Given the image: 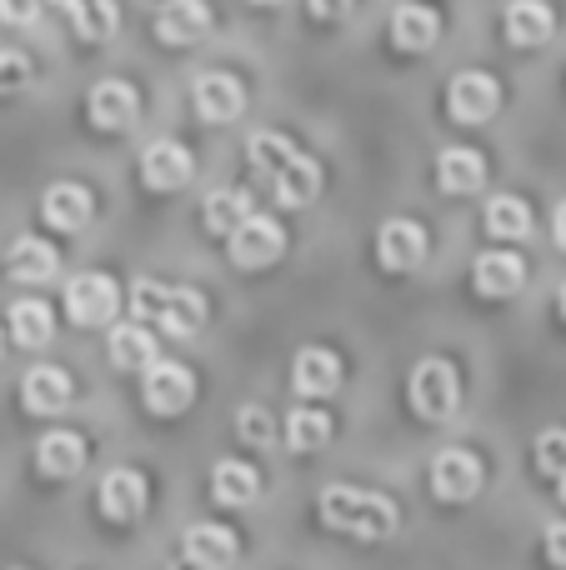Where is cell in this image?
Returning <instances> with one entry per match:
<instances>
[{"label":"cell","mask_w":566,"mask_h":570,"mask_svg":"<svg viewBox=\"0 0 566 570\" xmlns=\"http://www.w3.org/2000/svg\"><path fill=\"white\" fill-rule=\"evenodd\" d=\"M191 100H196L201 120L226 126V120H236L241 110H246V86H241L231 70H206V76L196 80V90H191Z\"/></svg>","instance_id":"obj_10"},{"label":"cell","mask_w":566,"mask_h":570,"mask_svg":"<svg viewBox=\"0 0 566 570\" xmlns=\"http://www.w3.org/2000/svg\"><path fill=\"white\" fill-rule=\"evenodd\" d=\"M156 355H160V341L146 321H126L110 331V361H116L120 371H146Z\"/></svg>","instance_id":"obj_24"},{"label":"cell","mask_w":566,"mask_h":570,"mask_svg":"<svg viewBox=\"0 0 566 570\" xmlns=\"http://www.w3.org/2000/svg\"><path fill=\"white\" fill-rule=\"evenodd\" d=\"M146 475L140 471H110L106 481H100V515H106V521H136L140 511H146Z\"/></svg>","instance_id":"obj_18"},{"label":"cell","mask_w":566,"mask_h":570,"mask_svg":"<svg viewBox=\"0 0 566 570\" xmlns=\"http://www.w3.org/2000/svg\"><path fill=\"white\" fill-rule=\"evenodd\" d=\"M552 236H557V246L566 250V200H562L557 210H552Z\"/></svg>","instance_id":"obj_40"},{"label":"cell","mask_w":566,"mask_h":570,"mask_svg":"<svg viewBox=\"0 0 566 570\" xmlns=\"http://www.w3.org/2000/svg\"><path fill=\"white\" fill-rule=\"evenodd\" d=\"M246 160L281 206H311L321 196V166L301 146H291L281 130H256L246 140Z\"/></svg>","instance_id":"obj_1"},{"label":"cell","mask_w":566,"mask_h":570,"mask_svg":"<svg viewBox=\"0 0 566 570\" xmlns=\"http://www.w3.org/2000/svg\"><path fill=\"white\" fill-rule=\"evenodd\" d=\"M377 261L387 271H417L421 261H427V230L417 226V220H387L377 236Z\"/></svg>","instance_id":"obj_13"},{"label":"cell","mask_w":566,"mask_h":570,"mask_svg":"<svg viewBox=\"0 0 566 570\" xmlns=\"http://www.w3.org/2000/svg\"><path fill=\"white\" fill-rule=\"evenodd\" d=\"M211 26H216V16H211L206 0H160L156 10V36L166 46H201Z\"/></svg>","instance_id":"obj_9"},{"label":"cell","mask_w":566,"mask_h":570,"mask_svg":"<svg viewBox=\"0 0 566 570\" xmlns=\"http://www.w3.org/2000/svg\"><path fill=\"white\" fill-rule=\"evenodd\" d=\"M557 311H562V321H566V285H562V295H557Z\"/></svg>","instance_id":"obj_42"},{"label":"cell","mask_w":566,"mask_h":570,"mask_svg":"<svg viewBox=\"0 0 566 570\" xmlns=\"http://www.w3.org/2000/svg\"><path fill=\"white\" fill-rule=\"evenodd\" d=\"M481 485H487V471H481V461L471 451H461V445L437 451V461H431V491H437V501H447V505L477 501Z\"/></svg>","instance_id":"obj_5"},{"label":"cell","mask_w":566,"mask_h":570,"mask_svg":"<svg viewBox=\"0 0 566 570\" xmlns=\"http://www.w3.org/2000/svg\"><path fill=\"white\" fill-rule=\"evenodd\" d=\"M166 291H170L166 281H150V276L130 285V311H136V321H146L150 331H156L160 311H166Z\"/></svg>","instance_id":"obj_33"},{"label":"cell","mask_w":566,"mask_h":570,"mask_svg":"<svg viewBox=\"0 0 566 570\" xmlns=\"http://www.w3.org/2000/svg\"><path fill=\"white\" fill-rule=\"evenodd\" d=\"M501 106V86L487 76V70H461V76H451L447 86V110L451 120H461V126H481V120H491Z\"/></svg>","instance_id":"obj_8"},{"label":"cell","mask_w":566,"mask_h":570,"mask_svg":"<svg viewBox=\"0 0 566 570\" xmlns=\"http://www.w3.org/2000/svg\"><path fill=\"white\" fill-rule=\"evenodd\" d=\"M40 216H46V226H56V230H80L90 220V190L60 180V186L46 190V200H40Z\"/></svg>","instance_id":"obj_28"},{"label":"cell","mask_w":566,"mask_h":570,"mask_svg":"<svg viewBox=\"0 0 566 570\" xmlns=\"http://www.w3.org/2000/svg\"><path fill=\"white\" fill-rule=\"evenodd\" d=\"M56 271H60L56 246H46L40 236L10 240V250H6V276H10V281H20V285H46L50 276H56Z\"/></svg>","instance_id":"obj_20"},{"label":"cell","mask_w":566,"mask_h":570,"mask_svg":"<svg viewBox=\"0 0 566 570\" xmlns=\"http://www.w3.org/2000/svg\"><path fill=\"white\" fill-rule=\"evenodd\" d=\"M201 325H206V295H201L196 285H170V291H166V311H160L156 331L186 341V335H196Z\"/></svg>","instance_id":"obj_23"},{"label":"cell","mask_w":566,"mask_h":570,"mask_svg":"<svg viewBox=\"0 0 566 570\" xmlns=\"http://www.w3.org/2000/svg\"><path fill=\"white\" fill-rule=\"evenodd\" d=\"M16 570H20V566H16Z\"/></svg>","instance_id":"obj_45"},{"label":"cell","mask_w":566,"mask_h":570,"mask_svg":"<svg viewBox=\"0 0 566 570\" xmlns=\"http://www.w3.org/2000/svg\"><path fill=\"white\" fill-rule=\"evenodd\" d=\"M552 30H557V16H552L547 0H511V6H507L511 46H547Z\"/></svg>","instance_id":"obj_26"},{"label":"cell","mask_w":566,"mask_h":570,"mask_svg":"<svg viewBox=\"0 0 566 570\" xmlns=\"http://www.w3.org/2000/svg\"><path fill=\"white\" fill-rule=\"evenodd\" d=\"M487 230L497 240H527L531 236V206L521 196H491L487 200Z\"/></svg>","instance_id":"obj_32"},{"label":"cell","mask_w":566,"mask_h":570,"mask_svg":"<svg viewBox=\"0 0 566 570\" xmlns=\"http://www.w3.org/2000/svg\"><path fill=\"white\" fill-rule=\"evenodd\" d=\"M316 515L326 531L357 535V541H387L401 525L397 501L381 491H361V485H326L316 501Z\"/></svg>","instance_id":"obj_2"},{"label":"cell","mask_w":566,"mask_h":570,"mask_svg":"<svg viewBox=\"0 0 566 570\" xmlns=\"http://www.w3.org/2000/svg\"><path fill=\"white\" fill-rule=\"evenodd\" d=\"M20 86H30V60L20 50H0V96H10Z\"/></svg>","instance_id":"obj_36"},{"label":"cell","mask_w":566,"mask_h":570,"mask_svg":"<svg viewBox=\"0 0 566 570\" xmlns=\"http://www.w3.org/2000/svg\"><path fill=\"white\" fill-rule=\"evenodd\" d=\"M537 471L552 475V481L566 471V431L562 425H552V431L537 435Z\"/></svg>","instance_id":"obj_35"},{"label":"cell","mask_w":566,"mask_h":570,"mask_svg":"<svg viewBox=\"0 0 566 570\" xmlns=\"http://www.w3.org/2000/svg\"><path fill=\"white\" fill-rule=\"evenodd\" d=\"M437 36H441V16L431 6H417V0H411V6H397V16H391V40H397L401 50H411V56H417V50H431Z\"/></svg>","instance_id":"obj_25"},{"label":"cell","mask_w":566,"mask_h":570,"mask_svg":"<svg viewBox=\"0 0 566 570\" xmlns=\"http://www.w3.org/2000/svg\"><path fill=\"white\" fill-rule=\"evenodd\" d=\"M86 116H90V126H96V130H126V126H136V116H140L136 86H126V80H100V86H90Z\"/></svg>","instance_id":"obj_11"},{"label":"cell","mask_w":566,"mask_h":570,"mask_svg":"<svg viewBox=\"0 0 566 570\" xmlns=\"http://www.w3.org/2000/svg\"><path fill=\"white\" fill-rule=\"evenodd\" d=\"M191 170H196V160H191V150L180 140H156L140 156V176H146L150 190H180L191 180Z\"/></svg>","instance_id":"obj_15"},{"label":"cell","mask_w":566,"mask_h":570,"mask_svg":"<svg viewBox=\"0 0 566 570\" xmlns=\"http://www.w3.org/2000/svg\"><path fill=\"white\" fill-rule=\"evenodd\" d=\"M281 250H286V230H281V220H271V216H256V210H251V216L231 230V261H236L241 271L276 266Z\"/></svg>","instance_id":"obj_4"},{"label":"cell","mask_w":566,"mask_h":570,"mask_svg":"<svg viewBox=\"0 0 566 570\" xmlns=\"http://www.w3.org/2000/svg\"><path fill=\"white\" fill-rule=\"evenodd\" d=\"M547 561L566 570V521H552L547 525Z\"/></svg>","instance_id":"obj_38"},{"label":"cell","mask_w":566,"mask_h":570,"mask_svg":"<svg viewBox=\"0 0 566 570\" xmlns=\"http://www.w3.org/2000/svg\"><path fill=\"white\" fill-rule=\"evenodd\" d=\"M306 6L316 20H347L351 16V0H306Z\"/></svg>","instance_id":"obj_39"},{"label":"cell","mask_w":566,"mask_h":570,"mask_svg":"<svg viewBox=\"0 0 566 570\" xmlns=\"http://www.w3.org/2000/svg\"><path fill=\"white\" fill-rule=\"evenodd\" d=\"M331 435H336V421H331L321 405H296L286 415V445L296 455H311V451H326Z\"/></svg>","instance_id":"obj_27"},{"label":"cell","mask_w":566,"mask_h":570,"mask_svg":"<svg viewBox=\"0 0 566 570\" xmlns=\"http://www.w3.org/2000/svg\"><path fill=\"white\" fill-rule=\"evenodd\" d=\"M40 16V0H0V20L6 26H30Z\"/></svg>","instance_id":"obj_37"},{"label":"cell","mask_w":566,"mask_h":570,"mask_svg":"<svg viewBox=\"0 0 566 570\" xmlns=\"http://www.w3.org/2000/svg\"><path fill=\"white\" fill-rule=\"evenodd\" d=\"M557 495H562V505H566V471L557 475Z\"/></svg>","instance_id":"obj_41"},{"label":"cell","mask_w":566,"mask_h":570,"mask_svg":"<svg viewBox=\"0 0 566 570\" xmlns=\"http://www.w3.org/2000/svg\"><path fill=\"white\" fill-rule=\"evenodd\" d=\"M70 395H76V385H70V375L60 365H36L20 381V405L30 415H60L70 405Z\"/></svg>","instance_id":"obj_14"},{"label":"cell","mask_w":566,"mask_h":570,"mask_svg":"<svg viewBox=\"0 0 566 570\" xmlns=\"http://www.w3.org/2000/svg\"><path fill=\"white\" fill-rule=\"evenodd\" d=\"M0 355H6V341H0Z\"/></svg>","instance_id":"obj_44"},{"label":"cell","mask_w":566,"mask_h":570,"mask_svg":"<svg viewBox=\"0 0 566 570\" xmlns=\"http://www.w3.org/2000/svg\"><path fill=\"white\" fill-rule=\"evenodd\" d=\"M50 6H56L60 16L70 20V30H76L80 40H90V46L110 40L116 36V26H120L116 0H50Z\"/></svg>","instance_id":"obj_21"},{"label":"cell","mask_w":566,"mask_h":570,"mask_svg":"<svg viewBox=\"0 0 566 570\" xmlns=\"http://www.w3.org/2000/svg\"><path fill=\"white\" fill-rule=\"evenodd\" d=\"M291 385L306 401H321V395L341 391V361L326 351V345H306V351L291 361Z\"/></svg>","instance_id":"obj_16"},{"label":"cell","mask_w":566,"mask_h":570,"mask_svg":"<svg viewBox=\"0 0 566 570\" xmlns=\"http://www.w3.org/2000/svg\"><path fill=\"white\" fill-rule=\"evenodd\" d=\"M251 6H281V0H251Z\"/></svg>","instance_id":"obj_43"},{"label":"cell","mask_w":566,"mask_h":570,"mask_svg":"<svg viewBox=\"0 0 566 570\" xmlns=\"http://www.w3.org/2000/svg\"><path fill=\"white\" fill-rule=\"evenodd\" d=\"M140 395H146V411L156 415H180L191 401H196V375L186 371L180 361H150L146 381H140Z\"/></svg>","instance_id":"obj_6"},{"label":"cell","mask_w":566,"mask_h":570,"mask_svg":"<svg viewBox=\"0 0 566 570\" xmlns=\"http://www.w3.org/2000/svg\"><path fill=\"white\" fill-rule=\"evenodd\" d=\"M236 435L246 445H276V421H271V411L266 405H241V415H236Z\"/></svg>","instance_id":"obj_34"},{"label":"cell","mask_w":566,"mask_h":570,"mask_svg":"<svg viewBox=\"0 0 566 570\" xmlns=\"http://www.w3.org/2000/svg\"><path fill=\"white\" fill-rule=\"evenodd\" d=\"M407 401H411V411H417L421 421L447 425L451 415H457V405H461L457 365H451L447 355H427V361H417L411 365V375H407Z\"/></svg>","instance_id":"obj_3"},{"label":"cell","mask_w":566,"mask_h":570,"mask_svg":"<svg viewBox=\"0 0 566 570\" xmlns=\"http://www.w3.org/2000/svg\"><path fill=\"white\" fill-rule=\"evenodd\" d=\"M437 180L447 196H471V190H481V180H487V156L471 146H451L437 156Z\"/></svg>","instance_id":"obj_22"},{"label":"cell","mask_w":566,"mask_h":570,"mask_svg":"<svg viewBox=\"0 0 566 570\" xmlns=\"http://www.w3.org/2000/svg\"><path fill=\"white\" fill-rule=\"evenodd\" d=\"M50 331H56V315H50L46 301H16L10 305V341L16 345L36 351V345L50 341Z\"/></svg>","instance_id":"obj_31"},{"label":"cell","mask_w":566,"mask_h":570,"mask_svg":"<svg viewBox=\"0 0 566 570\" xmlns=\"http://www.w3.org/2000/svg\"><path fill=\"white\" fill-rule=\"evenodd\" d=\"M251 190H236V186H221L206 196V206H201V220H206L211 236H231V230L241 226V220L251 216Z\"/></svg>","instance_id":"obj_29"},{"label":"cell","mask_w":566,"mask_h":570,"mask_svg":"<svg viewBox=\"0 0 566 570\" xmlns=\"http://www.w3.org/2000/svg\"><path fill=\"white\" fill-rule=\"evenodd\" d=\"M241 556L236 546V531H226V525L216 521H196L186 531V561L191 570H231Z\"/></svg>","instance_id":"obj_12"},{"label":"cell","mask_w":566,"mask_h":570,"mask_svg":"<svg viewBox=\"0 0 566 570\" xmlns=\"http://www.w3.org/2000/svg\"><path fill=\"white\" fill-rule=\"evenodd\" d=\"M256 491H261V475L246 461H221L211 471V501H221V505H251Z\"/></svg>","instance_id":"obj_30"},{"label":"cell","mask_w":566,"mask_h":570,"mask_svg":"<svg viewBox=\"0 0 566 570\" xmlns=\"http://www.w3.org/2000/svg\"><path fill=\"white\" fill-rule=\"evenodd\" d=\"M477 291L491 295V301H507V295H517L521 285H527V261L517 256V250H481L477 256Z\"/></svg>","instance_id":"obj_19"},{"label":"cell","mask_w":566,"mask_h":570,"mask_svg":"<svg viewBox=\"0 0 566 570\" xmlns=\"http://www.w3.org/2000/svg\"><path fill=\"white\" fill-rule=\"evenodd\" d=\"M120 311V291L110 276L100 271H80L76 281L66 285V315L76 325H110Z\"/></svg>","instance_id":"obj_7"},{"label":"cell","mask_w":566,"mask_h":570,"mask_svg":"<svg viewBox=\"0 0 566 570\" xmlns=\"http://www.w3.org/2000/svg\"><path fill=\"white\" fill-rule=\"evenodd\" d=\"M36 471L50 481H70V475L86 471V435L76 431H50L36 445Z\"/></svg>","instance_id":"obj_17"}]
</instances>
